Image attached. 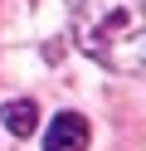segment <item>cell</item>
Segmentation results:
<instances>
[{
	"instance_id": "obj_1",
	"label": "cell",
	"mask_w": 146,
	"mask_h": 151,
	"mask_svg": "<svg viewBox=\"0 0 146 151\" xmlns=\"http://www.w3.org/2000/svg\"><path fill=\"white\" fill-rule=\"evenodd\" d=\"M73 39L88 59L132 73L141 68L146 54V5L141 0H78Z\"/></svg>"
},
{
	"instance_id": "obj_2",
	"label": "cell",
	"mask_w": 146,
	"mask_h": 151,
	"mask_svg": "<svg viewBox=\"0 0 146 151\" xmlns=\"http://www.w3.org/2000/svg\"><path fill=\"white\" fill-rule=\"evenodd\" d=\"M88 146V122L78 112H58L44 132V151H83Z\"/></svg>"
},
{
	"instance_id": "obj_3",
	"label": "cell",
	"mask_w": 146,
	"mask_h": 151,
	"mask_svg": "<svg viewBox=\"0 0 146 151\" xmlns=\"http://www.w3.org/2000/svg\"><path fill=\"white\" fill-rule=\"evenodd\" d=\"M5 127L15 132V137H29V132L39 127V107L24 102V98H19V102H5Z\"/></svg>"
}]
</instances>
